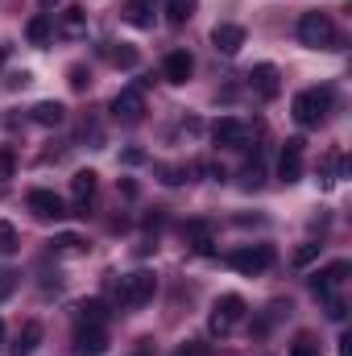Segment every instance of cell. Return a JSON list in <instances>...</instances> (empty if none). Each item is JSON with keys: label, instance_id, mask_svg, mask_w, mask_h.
<instances>
[{"label": "cell", "instance_id": "6da1fadb", "mask_svg": "<svg viewBox=\"0 0 352 356\" xmlns=\"http://www.w3.org/2000/svg\"><path fill=\"white\" fill-rule=\"evenodd\" d=\"M290 112H294V120L303 124V129H319L323 120H328V112H332V91L328 88H307L294 95V104H290Z\"/></svg>", "mask_w": 352, "mask_h": 356}, {"label": "cell", "instance_id": "7a4b0ae2", "mask_svg": "<svg viewBox=\"0 0 352 356\" xmlns=\"http://www.w3.org/2000/svg\"><path fill=\"white\" fill-rule=\"evenodd\" d=\"M154 290H158V277L150 269H137V273H125L116 282V302L129 307V311H137V307H145L154 298Z\"/></svg>", "mask_w": 352, "mask_h": 356}, {"label": "cell", "instance_id": "3957f363", "mask_svg": "<svg viewBox=\"0 0 352 356\" xmlns=\"http://www.w3.org/2000/svg\"><path fill=\"white\" fill-rule=\"evenodd\" d=\"M298 42L311 50H332L336 46V25L328 13H303L298 17Z\"/></svg>", "mask_w": 352, "mask_h": 356}, {"label": "cell", "instance_id": "277c9868", "mask_svg": "<svg viewBox=\"0 0 352 356\" xmlns=\"http://www.w3.org/2000/svg\"><path fill=\"white\" fill-rule=\"evenodd\" d=\"M228 266L237 269V273H245V277L265 273V269L273 266V249H269V245H245V249H232V253H228Z\"/></svg>", "mask_w": 352, "mask_h": 356}, {"label": "cell", "instance_id": "5b68a950", "mask_svg": "<svg viewBox=\"0 0 352 356\" xmlns=\"http://www.w3.org/2000/svg\"><path fill=\"white\" fill-rule=\"evenodd\" d=\"M249 137H253V129H249L241 116H220V120L211 124V141L224 145V149H245Z\"/></svg>", "mask_w": 352, "mask_h": 356}, {"label": "cell", "instance_id": "8992f818", "mask_svg": "<svg viewBox=\"0 0 352 356\" xmlns=\"http://www.w3.org/2000/svg\"><path fill=\"white\" fill-rule=\"evenodd\" d=\"M241 319H245V298H241V294H224V298L211 307V319H207V323H211L216 336H228Z\"/></svg>", "mask_w": 352, "mask_h": 356}, {"label": "cell", "instance_id": "52a82bcc", "mask_svg": "<svg viewBox=\"0 0 352 356\" xmlns=\"http://www.w3.org/2000/svg\"><path fill=\"white\" fill-rule=\"evenodd\" d=\"M25 203H29V211H33L38 220H63V216H71V211H67V203H63L54 191H42V186H38V191H29V199H25Z\"/></svg>", "mask_w": 352, "mask_h": 356}, {"label": "cell", "instance_id": "ba28073f", "mask_svg": "<svg viewBox=\"0 0 352 356\" xmlns=\"http://www.w3.org/2000/svg\"><path fill=\"white\" fill-rule=\"evenodd\" d=\"M278 178H282L286 186L303 178V141H298V137H290V141L282 145V158H278Z\"/></svg>", "mask_w": 352, "mask_h": 356}, {"label": "cell", "instance_id": "9c48e42d", "mask_svg": "<svg viewBox=\"0 0 352 356\" xmlns=\"http://www.w3.org/2000/svg\"><path fill=\"white\" fill-rule=\"evenodd\" d=\"M112 112H116V120L137 124V120L145 116V99H141V91H137V88H125L116 99H112Z\"/></svg>", "mask_w": 352, "mask_h": 356}, {"label": "cell", "instance_id": "30bf717a", "mask_svg": "<svg viewBox=\"0 0 352 356\" xmlns=\"http://www.w3.org/2000/svg\"><path fill=\"white\" fill-rule=\"evenodd\" d=\"M249 88L257 91L262 99H273V95L282 91V75H278V67H273V63H257V67L249 71Z\"/></svg>", "mask_w": 352, "mask_h": 356}, {"label": "cell", "instance_id": "8fae6325", "mask_svg": "<svg viewBox=\"0 0 352 356\" xmlns=\"http://www.w3.org/2000/svg\"><path fill=\"white\" fill-rule=\"evenodd\" d=\"M191 71H195V58H191L186 50H170L166 63H162V79L175 83V88H182V83L191 79Z\"/></svg>", "mask_w": 352, "mask_h": 356}, {"label": "cell", "instance_id": "7c38bea8", "mask_svg": "<svg viewBox=\"0 0 352 356\" xmlns=\"http://www.w3.org/2000/svg\"><path fill=\"white\" fill-rule=\"evenodd\" d=\"M104 353H108L104 327H79L75 332V356H104Z\"/></svg>", "mask_w": 352, "mask_h": 356}, {"label": "cell", "instance_id": "4fadbf2b", "mask_svg": "<svg viewBox=\"0 0 352 356\" xmlns=\"http://www.w3.org/2000/svg\"><path fill=\"white\" fill-rule=\"evenodd\" d=\"M95 170H75V178H71V191H75V216H88V203L91 195H95Z\"/></svg>", "mask_w": 352, "mask_h": 356}, {"label": "cell", "instance_id": "5bb4252c", "mask_svg": "<svg viewBox=\"0 0 352 356\" xmlns=\"http://www.w3.org/2000/svg\"><path fill=\"white\" fill-rule=\"evenodd\" d=\"M211 46H216L220 54H237V50L245 46V29H241V25H216V29H211Z\"/></svg>", "mask_w": 352, "mask_h": 356}, {"label": "cell", "instance_id": "9a60e30c", "mask_svg": "<svg viewBox=\"0 0 352 356\" xmlns=\"http://www.w3.org/2000/svg\"><path fill=\"white\" fill-rule=\"evenodd\" d=\"M344 277H349V261H336V266H328L323 273H315V277H311V290L328 298V294H332V290H336Z\"/></svg>", "mask_w": 352, "mask_h": 356}, {"label": "cell", "instance_id": "2e32d148", "mask_svg": "<svg viewBox=\"0 0 352 356\" xmlns=\"http://www.w3.org/2000/svg\"><path fill=\"white\" fill-rule=\"evenodd\" d=\"M63 116H67V108H63L58 99H42V104H33V112H29V120H33V124H42V129L63 124Z\"/></svg>", "mask_w": 352, "mask_h": 356}, {"label": "cell", "instance_id": "e0dca14e", "mask_svg": "<svg viewBox=\"0 0 352 356\" xmlns=\"http://www.w3.org/2000/svg\"><path fill=\"white\" fill-rule=\"evenodd\" d=\"M42 344V323H25L21 336L8 344V356H33V348Z\"/></svg>", "mask_w": 352, "mask_h": 356}, {"label": "cell", "instance_id": "ac0fdd59", "mask_svg": "<svg viewBox=\"0 0 352 356\" xmlns=\"http://www.w3.org/2000/svg\"><path fill=\"white\" fill-rule=\"evenodd\" d=\"M104 319H108V307L99 298H88V302L75 307V323L79 327H104Z\"/></svg>", "mask_w": 352, "mask_h": 356}, {"label": "cell", "instance_id": "d6986e66", "mask_svg": "<svg viewBox=\"0 0 352 356\" xmlns=\"http://www.w3.org/2000/svg\"><path fill=\"white\" fill-rule=\"evenodd\" d=\"M104 58H108L112 67H125V71H133V67L141 63V54H137L133 46H125V42H120V46H116V42H108V46H104Z\"/></svg>", "mask_w": 352, "mask_h": 356}, {"label": "cell", "instance_id": "ffe728a7", "mask_svg": "<svg viewBox=\"0 0 352 356\" xmlns=\"http://www.w3.org/2000/svg\"><path fill=\"white\" fill-rule=\"evenodd\" d=\"M125 21H129V25H137V29H154V4L129 0V8H125Z\"/></svg>", "mask_w": 352, "mask_h": 356}, {"label": "cell", "instance_id": "44dd1931", "mask_svg": "<svg viewBox=\"0 0 352 356\" xmlns=\"http://www.w3.org/2000/svg\"><path fill=\"white\" fill-rule=\"evenodd\" d=\"M58 29H63L67 38H83V33H88V13H83V8H67L63 21H58Z\"/></svg>", "mask_w": 352, "mask_h": 356}, {"label": "cell", "instance_id": "7402d4cb", "mask_svg": "<svg viewBox=\"0 0 352 356\" xmlns=\"http://www.w3.org/2000/svg\"><path fill=\"white\" fill-rule=\"evenodd\" d=\"M50 33H54L50 17H33V21L25 25V38H29V46H46V42H50Z\"/></svg>", "mask_w": 352, "mask_h": 356}, {"label": "cell", "instance_id": "603a6c76", "mask_svg": "<svg viewBox=\"0 0 352 356\" xmlns=\"http://www.w3.org/2000/svg\"><path fill=\"white\" fill-rule=\"evenodd\" d=\"M50 249H54V253H71V257H75V253H88V241H83V236H75V232H63V236H54V241H50Z\"/></svg>", "mask_w": 352, "mask_h": 356}, {"label": "cell", "instance_id": "cb8c5ba5", "mask_svg": "<svg viewBox=\"0 0 352 356\" xmlns=\"http://www.w3.org/2000/svg\"><path fill=\"white\" fill-rule=\"evenodd\" d=\"M340 170H344V158H340V154L332 149V154L323 158V178H319V182H323V186H332V182L340 178Z\"/></svg>", "mask_w": 352, "mask_h": 356}, {"label": "cell", "instance_id": "d4e9b609", "mask_svg": "<svg viewBox=\"0 0 352 356\" xmlns=\"http://www.w3.org/2000/svg\"><path fill=\"white\" fill-rule=\"evenodd\" d=\"M191 13H195V0H166V17H170L175 25H182Z\"/></svg>", "mask_w": 352, "mask_h": 356}, {"label": "cell", "instance_id": "484cf974", "mask_svg": "<svg viewBox=\"0 0 352 356\" xmlns=\"http://www.w3.org/2000/svg\"><path fill=\"white\" fill-rule=\"evenodd\" d=\"M8 253H17V228L0 220V257H8Z\"/></svg>", "mask_w": 352, "mask_h": 356}, {"label": "cell", "instance_id": "4316f807", "mask_svg": "<svg viewBox=\"0 0 352 356\" xmlns=\"http://www.w3.org/2000/svg\"><path fill=\"white\" fill-rule=\"evenodd\" d=\"M13 175H17V154H13V145H0V182Z\"/></svg>", "mask_w": 352, "mask_h": 356}, {"label": "cell", "instance_id": "83f0119b", "mask_svg": "<svg viewBox=\"0 0 352 356\" xmlns=\"http://www.w3.org/2000/svg\"><path fill=\"white\" fill-rule=\"evenodd\" d=\"M290 356H319V344H315L311 336H298L294 348H290Z\"/></svg>", "mask_w": 352, "mask_h": 356}, {"label": "cell", "instance_id": "f1b7e54d", "mask_svg": "<svg viewBox=\"0 0 352 356\" xmlns=\"http://www.w3.org/2000/svg\"><path fill=\"white\" fill-rule=\"evenodd\" d=\"M158 175H162V182H166V186H178V182H186V170H182V166H162Z\"/></svg>", "mask_w": 352, "mask_h": 356}, {"label": "cell", "instance_id": "f546056e", "mask_svg": "<svg viewBox=\"0 0 352 356\" xmlns=\"http://www.w3.org/2000/svg\"><path fill=\"white\" fill-rule=\"evenodd\" d=\"M319 249H323V245H303V249L294 253V266H311V261L319 257Z\"/></svg>", "mask_w": 352, "mask_h": 356}, {"label": "cell", "instance_id": "4dcf8cb0", "mask_svg": "<svg viewBox=\"0 0 352 356\" xmlns=\"http://www.w3.org/2000/svg\"><path fill=\"white\" fill-rule=\"evenodd\" d=\"M13 290H17V273H8V269H4V273H0V302H4Z\"/></svg>", "mask_w": 352, "mask_h": 356}, {"label": "cell", "instance_id": "1f68e13d", "mask_svg": "<svg viewBox=\"0 0 352 356\" xmlns=\"http://www.w3.org/2000/svg\"><path fill=\"white\" fill-rule=\"evenodd\" d=\"M71 88H75V91L88 88V71H83V67H71Z\"/></svg>", "mask_w": 352, "mask_h": 356}, {"label": "cell", "instance_id": "d6a6232c", "mask_svg": "<svg viewBox=\"0 0 352 356\" xmlns=\"http://www.w3.org/2000/svg\"><path fill=\"white\" fill-rule=\"evenodd\" d=\"M178 356H207V348H203L199 340H191V344H182V353Z\"/></svg>", "mask_w": 352, "mask_h": 356}, {"label": "cell", "instance_id": "836d02e7", "mask_svg": "<svg viewBox=\"0 0 352 356\" xmlns=\"http://www.w3.org/2000/svg\"><path fill=\"white\" fill-rule=\"evenodd\" d=\"M340 356H352V336H349V332L340 336Z\"/></svg>", "mask_w": 352, "mask_h": 356}, {"label": "cell", "instance_id": "e575fe53", "mask_svg": "<svg viewBox=\"0 0 352 356\" xmlns=\"http://www.w3.org/2000/svg\"><path fill=\"white\" fill-rule=\"evenodd\" d=\"M4 58H8V46H4V42H0V67H4Z\"/></svg>", "mask_w": 352, "mask_h": 356}, {"label": "cell", "instance_id": "d590c367", "mask_svg": "<svg viewBox=\"0 0 352 356\" xmlns=\"http://www.w3.org/2000/svg\"><path fill=\"white\" fill-rule=\"evenodd\" d=\"M0 348H4V319H0Z\"/></svg>", "mask_w": 352, "mask_h": 356}, {"label": "cell", "instance_id": "8d00e7d4", "mask_svg": "<svg viewBox=\"0 0 352 356\" xmlns=\"http://www.w3.org/2000/svg\"><path fill=\"white\" fill-rule=\"evenodd\" d=\"M42 4H46V8H50V4H58V0H42Z\"/></svg>", "mask_w": 352, "mask_h": 356}, {"label": "cell", "instance_id": "74e56055", "mask_svg": "<svg viewBox=\"0 0 352 356\" xmlns=\"http://www.w3.org/2000/svg\"><path fill=\"white\" fill-rule=\"evenodd\" d=\"M141 4H154V0H141Z\"/></svg>", "mask_w": 352, "mask_h": 356}]
</instances>
